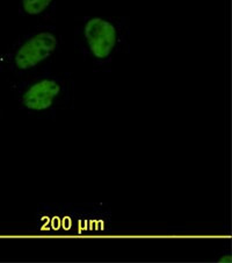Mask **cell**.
<instances>
[{
  "label": "cell",
  "instance_id": "6da1fadb",
  "mask_svg": "<svg viewBox=\"0 0 232 263\" xmlns=\"http://www.w3.org/2000/svg\"><path fill=\"white\" fill-rule=\"evenodd\" d=\"M130 20L126 16H82L74 26V48L93 72H111L130 51Z\"/></svg>",
  "mask_w": 232,
  "mask_h": 263
},
{
  "label": "cell",
  "instance_id": "7a4b0ae2",
  "mask_svg": "<svg viewBox=\"0 0 232 263\" xmlns=\"http://www.w3.org/2000/svg\"><path fill=\"white\" fill-rule=\"evenodd\" d=\"M10 90L20 111L35 119H57L59 113L74 107L76 83L72 74L51 68L15 78Z\"/></svg>",
  "mask_w": 232,
  "mask_h": 263
},
{
  "label": "cell",
  "instance_id": "3957f363",
  "mask_svg": "<svg viewBox=\"0 0 232 263\" xmlns=\"http://www.w3.org/2000/svg\"><path fill=\"white\" fill-rule=\"evenodd\" d=\"M62 47L63 36L56 25L36 24L0 52V71L15 80L49 69Z\"/></svg>",
  "mask_w": 232,
  "mask_h": 263
},
{
  "label": "cell",
  "instance_id": "277c9868",
  "mask_svg": "<svg viewBox=\"0 0 232 263\" xmlns=\"http://www.w3.org/2000/svg\"><path fill=\"white\" fill-rule=\"evenodd\" d=\"M79 204H41L36 210L33 232L42 235H77Z\"/></svg>",
  "mask_w": 232,
  "mask_h": 263
},
{
  "label": "cell",
  "instance_id": "5b68a950",
  "mask_svg": "<svg viewBox=\"0 0 232 263\" xmlns=\"http://www.w3.org/2000/svg\"><path fill=\"white\" fill-rule=\"evenodd\" d=\"M114 231L112 209L108 204H79L77 235H104Z\"/></svg>",
  "mask_w": 232,
  "mask_h": 263
},
{
  "label": "cell",
  "instance_id": "8992f818",
  "mask_svg": "<svg viewBox=\"0 0 232 263\" xmlns=\"http://www.w3.org/2000/svg\"><path fill=\"white\" fill-rule=\"evenodd\" d=\"M57 0H19V15L37 24H47L55 16Z\"/></svg>",
  "mask_w": 232,
  "mask_h": 263
},
{
  "label": "cell",
  "instance_id": "52a82bcc",
  "mask_svg": "<svg viewBox=\"0 0 232 263\" xmlns=\"http://www.w3.org/2000/svg\"><path fill=\"white\" fill-rule=\"evenodd\" d=\"M216 262H221V263H230L232 260V254H231V248H224L222 249V251L217 254L216 257L214 258Z\"/></svg>",
  "mask_w": 232,
  "mask_h": 263
},
{
  "label": "cell",
  "instance_id": "ba28073f",
  "mask_svg": "<svg viewBox=\"0 0 232 263\" xmlns=\"http://www.w3.org/2000/svg\"><path fill=\"white\" fill-rule=\"evenodd\" d=\"M0 143H2V113H0Z\"/></svg>",
  "mask_w": 232,
  "mask_h": 263
}]
</instances>
